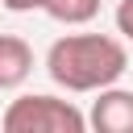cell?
<instances>
[{"instance_id":"obj_3","label":"cell","mask_w":133,"mask_h":133,"mask_svg":"<svg viewBox=\"0 0 133 133\" xmlns=\"http://www.w3.org/2000/svg\"><path fill=\"white\" fill-rule=\"evenodd\" d=\"M87 125L96 133H133V91H125V87H100V100L91 104Z\"/></svg>"},{"instance_id":"obj_7","label":"cell","mask_w":133,"mask_h":133,"mask_svg":"<svg viewBox=\"0 0 133 133\" xmlns=\"http://www.w3.org/2000/svg\"><path fill=\"white\" fill-rule=\"evenodd\" d=\"M8 12H33V8H46V0H4Z\"/></svg>"},{"instance_id":"obj_5","label":"cell","mask_w":133,"mask_h":133,"mask_svg":"<svg viewBox=\"0 0 133 133\" xmlns=\"http://www.w3.org/2000/svg\"><path fill=\"white\" fill-rule=\"evenodd\" d=\"M46 12L58 25H87L100 12V0H46Z\"/></svg>"},{"instance_id":"obj_1","label":"cell","mask_w":133,"mask_h":133,"mask_svg":"<svg viewBox=\"0 0 133 133\" xmlns=\"http://www.w3.org/2000/svg\"><path fill=\"white\" fill-rule=\"evenodd\" d=\"M129 66V54L108 33H66L50 46L46 71L66 91H100L112 87Z\"/></svg>"},{"instance_id":"obj_4","label":"cell","mask_w":133,"mask_h":133,"mask_svg":"<svg viewBox=\"0 0 133 133\" xmlns=\"http://www.w3.org/2000/svg\"><path fill=\"white\" fill-rule=\"evenodd\" d=\"M33 71V50L17 33H0V91H12L29 79Z\"/></svg>"},{"instance_id":"obj_2","label":"cell","mask_w":133,"mask_h":133,"mask_svg":"<svg viewBox=\"0 0 133 133\" xmlns=\"http://www.w3.org/2000/svg\"><path fill=\"white\" fill-rule=\"evenodd\" d=\"M4 133H83L87 116L58 96H17L4 116H0Z\"/></svg>"},{"instance_id":"obj_6","label":"cell","mask_w":133,"mask_h":133,"mask_svg":"<svg viewBox=\"0 0 133 133\" xmlns=\"http://www.w3.org/2000/svg\"><path fill=\"white\" fill-rule=\"evenodd\" d=\"M116 29L133 42V0H121L116 4Z\"/></svg>"}]
</instances>
